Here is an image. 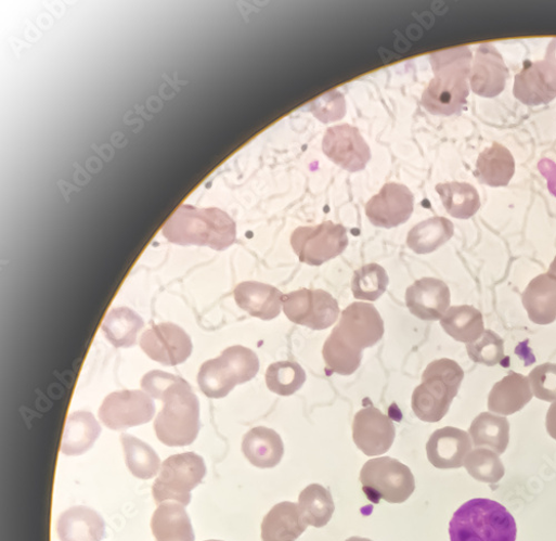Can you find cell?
<instances>
[{
  "label": "cell",
  "instance_id": "b9f144b4",
  "mask_svg": "<svg viewBox=\"0 0 556 541\" xmlns=\"http://www.w3.org/2000/svg\"><path fill=\"white\" fill-rule=\"evenodd\" d=\"M222 356L232 364L236 372L238 385L246 384L256 377L260 370L258 355L243 346L225 349Z\"/></svg>",
  "mask_w": 556,
  "mask_h": 541
},
{
  "label": "cell",
  "instance_id": "ee69618b",
  "mask_svg": "<svg viewBox=\"0 0 556 541\" xmlns=\"http://www.w3.org/2000/svg\"><path fill=\"white\" fill-rule=\"evenodd\" d=\"M310 106L314 116L323 123L344 118L347 113L345 96L337 91H333L321 96Z\"/></svg>",
  "mask_w": 556,
  "mask_h": 541
},
{
  "label": "cell",
  "instance_id": "60d3db41",
  "mask_svg": "<svg viewBox=\"0 0 556 541\" xmlns=\"http://www.w3.org/2000/svg\"><path fill=\"white\" fill-rule=\"evenodd\" d=\"M466 350L470 360L493 366L504 358V342L495 332L486 330L479 340L466 346Z\"/></svg>",
  "mask_w": 556,
  "mask_h": 541
},
{
  "label": "cell",
  "instance_id": "83f0119b",
  "mask_svg": "<svg viewBox=\"0 0 556 541\" xmlns=\"http://www.w3.org/2000/svg\"><path fill=\"white\" fill-rule=\"evenodd\" d=\"M515 173V157L499 143L483 151L478 158L476 176L491 188L507 186Z\"/></svg>",
  "mask_w": 556,
  "mask_h": 541
},
{
  "label": "cell",
  "instance_id": "2e32d148",
  "mask_svg": "<svg viewBox=\"0 0 556 541\" xmlns=\"http://www.w3.org/2000/svg\"><path fill=\"white\" fill-rule=\"evenodd\" d=\"M513 95L529 106L551 103L556 98V67L547 61L527 62L516 76Z\"/></svg>",
  "mask_w": 556,
  "mask_h": 541
},
{
  "label": "cell",
  "instance_id": "ffe728a7",
  "mask_svg": "<svg viewBox=\"0 0 556 541\" xmlns=\"http://www.w3.org/2000/svg\"><path fill=\"white\" fill-rule=\"evenodd\" d=\"M236 305L249 315L270 321L277 318L283 306V294L270 284L245 281L234 289Z\"/></svg>",
  "mask_w": 556,
  "mask_h": 541
},
{
  "label": "cell",
  "instance_id": "d6a6232c",
  "mask_svg": "<svg viewBox=\"0 0 556 541\" xmlns=\"http://www.w3.org/2000/svg\"><path fill=\"white\" fill-rule=\"evenodd\" d=\"M447 212L454 219L467 220L475 217L481 207L479 192L464 182L438 184L436 188Z\"/></svg>",
  "mask_w": 556,
  "mask_h": 541
},
{
  "label": "cell",
  "instance_id": "ba28073f",
  "mask_svg": "<svg viewBox=\"0 0 556 541\" xmlns=\"http://www.w3.org/2000/svg\"><path fill=\"white\" fill-rule=\"evenodd\" d=\"M290 245L302 263L320 267L344 254L349 245L347 229L331 221L299 227L290 236Z\"/></svg>",
  "mask_w": 556,
  "mask_h": 541
},
{
  "label": "cell",
  "instance_id": "e575fe53",
  "mask_svg": "<svg viewBox=\"0 0 556 541\" xmlns=\"http://www.w3.org/2000/svg\"><path fill=\"white\" fill-rule=\"evenodd\" d=\"M120 441L124 449L126 466L140 479H151L157 475L160 460L155 450L132 435L122 434Z\"/></svg>",
  "mask_w": 556,
  "mask_h": 541
},
{
  "label": "cell",
  "instance_id": "74e56055",
  "mask_svg": "<svg viewBox=\"0 0 556 541\" xmlns=\"http://www.w3.org/2000/svg\"><path fill=\"white\" fill-rule=\"evenodd\" d=\"M389 282V275L384 268L376 263L366 265L354 272L353 296L361 301H376L385 294Z\"/></svg>",
  "mask_w": 556,
  "mask_h": 541
},
{
  "label": "cell",
  "instance_id": "277c9868",
  "mask_svg": "<svg viewBox=\"0 0 556 541\" xmlns=\"http://www.w3.org/2000/svg\"><path fill=\"white\" fill-rule=\"evenodd\" d=\"M449 533L451 541H516L518 527L503 505L476 498L455 512Z\"/></svg>",
  "mask_w": 556,
  "mask_h": 541
},
{
  "label": "cell",
  "instance_id": "484cf974",
  "mask_svg": "<svg viewBox=\"0 0 556 541\" xmlns=\"http://www.w3.org/2000/svg\"><path fill=\"white\" fill-rule=\"evenodd\" d=\"M156 541H194L191 519L183 505L163 503L155 511L151 523Z\"/></svg>",
  "mask_w": 556,
  "mask_h": 541
},
{
  "label": "cell",
  "instance_id": "ac0fdd59",
  "mask_svg": "<svg viewBox=\"0 0 556 541\" xmlns=\"http://www.w3.org/2000/svg\"><path fill=\"white\" fill-rule=\"evenodd\" d=\"M508 69L492 44H482L470 69V90L479 96L493 99L505 89Z\"/></svg>",
  "mask_w": 556,
  "mask_h": 541
},
{
  "label": "cell",
  "instance_id": "4fadbf2b",
  "mask_svg": "<svg viewBox=\"0 0 556 541\" xmlns=\"http://www.w3.org/2000/svg\"><path fill=\"white\" fill-rule=\"evenodd\" d=\"M324 154L346 171L364 170L371 159V150L359 129L350 124L329 128L323 139Z\"/></svg>",
  "mask_w": 556,
  "mask_h": 541
},
{
  "label": "cell",
  "instance_id": "d6986e66",
  "mask_svg": "<svg viewBox=\"0 0 556 541\" xmlns=\"http://www.w3.org/2000/svg\"><path fill=\"white\" fill-rule=\"evenodd\" d=\"M469 435L454 427L437 430L426 445L427 458L438 469H457L464 466L465 458L473 451Z\"/></svg>",
  "mask_w": 556,
  "mask_h": 541
},
{
  "label": "cell",
  "instance_id": "8d00e7d4",
  "mask_svg": "<svg viewBox=\"0 0 556 541\" xmlns=\"http://www.w3.org/2000/svg\"><path fill=\"white\" fill-rule=\"evenodd\" d=\"M268 388L283 397L296 394L307 382V373L301 364L293 361H280L271 364L267 371Z\"/></svg>",
  "mask_w": 556,
  "mask_h": 541
},
{
  "label": "cell",
  "instance_id": "836d02e7",
  "mask_svg": "<svg viewBox=\"0 0 556 541\" xmlns=\"http://www.w3.org/2000/svg\"><path fill=\"white\" fill-rule=\"evenodd\" d=\"M468 435L476 447L490 448L500 455L508 446L509 424L501 415L483 412L470 425Z\"/></svg>",
  "mask_w": 556,
  "mask_h": 541
},
{
  "label": "cell",
  "instance_id": "d590c367",
  "mask_svg": "<svg viewBox=\"0 0 556 541\" xmlns=\"http://www.w3.org/2000/svg\"><path fill=\"white\" fill-rule=\"evenodd\" d=\"M298 507L305 521L316 528L326 526L335 511L329 490L319 484L308 486L299 494Z\"/></svg>",
  "mask_w": 556,
  "mask_h": 541
},
{
  "label": "cell",
  "instance_id": "c3c4849f",
  "mask_svg": "<svg viewBox=\"0 0 556 541\" xmlns=\"http://www.w3.org/2000/svg\"><path fill=\"white\" fill-rule=\"evenodd\" d=\"M548 273L556 276V257L554 258L553 262L549 266Z\"/></svg>",
  "mask_w": 556,
  "mask_h": 541
},
{
  "label": "cell",
  "instance_id": "7dc6e473",
  "mask_svg": "<svg viewBox=\"0 0 556 541\" xmlns=\"http://www.w3.org/2000/svg\"><path fill=\"white\" fill-rule=\"evenodd\" d=\"M545 61H547L556 67V38H554L547 47Z\"/></svg>",
  "mask_w": 556,
  "mask_h": 541
},
{
  "label": "cell",
  "instance_id": "7c38bea8",
  "mask_svg": "<svg viewBox=\"0 0 556 541\" xmlns=\"http://www.w3.org/2000/svg\"><path fill=\"white\" fill-rule=\"evenodd\" d=\"M141 348L154 361L167 366L185 362L193 351L188 333L178 324L159 323L143 333Z\"/></svg>",
  "mask_w": 556,
  "mask_h": 541
},
{
  "label": "cell",
  "instance_id": "44dd1931",
  "mask_svg": "<svg viewBox=\"0 0 556 541\" xmlns=\"http://www.w3.org/2000/svg\"><path fill=\"white\" fill-rule=\"evenodd\" d=\"M242 451L253 466L271 469L282 462L284 443L276 431L256 427L244 436Z\"/></svg>",
  "mask_w": 556,
  "mask_h": 541
},
{
  "label": "cell",
  "instance_id": "52a82bcc",
  "mask_svg": "<svg viewBox=\"0 0 556 541\" xmlns=\"http://www.w3.org/2000/svg\"><path fill=\"white\" fill-rule=\"evenodd\" d=\"M205 475L206 465L201 455L185 452L168 456L152 488L155 503L160 505L172 501L183 506L190 505L191 492Z\"/></svg>",
  "mask_w": 556,
  "mask_h": 541
},
{
  "label": "cell",
  "instance_id": "5b68a950",
  "mask_svg": "<svg viewBox=\"0 0 556 541\" xmlns=\"http://www.w3.org/2000/svg\"><path fill=\"white\" fill-rule=\"evenodd\" d=\"M464 379V371L457 362L440 359L431 362L423 372L422 384L412 395V409L424 423L441 422L457 396Z\"/></svg>",
  "mask_w": 556,
  "mask_h": 541
},
{
  "label": "cell",
  "instance_id": "3957f363",
  "mask_svg": "<svg viewBox=\"0 0 556 541\" xmlns=\"http://www.w3.org/2000/svg\"><path fill=\"white\" fill-rule=\"evenodd\" d=\"M163 235L180 245L208 246L224 252L236 241V224L224 211L182 205L163 228Z\"/></svg>",
  "mask_w": 556,
  "mask_h": 541
},
{
  "label": "cell",
  "instance_id": "7a4b0ae2",
  "mask_svg": "<svg viewBox=\"0 0 556 541\" xmlns=\"http://www.w3.org/2000/svg\"><path fill=\"white\" fill-rule=\"evenodd\" d=\"M473 52L456 48L431 55L435 78L422 95V105L437 116H451L462 111L467 102Z\"/></svg>",
  "mask_w": 556,
  "mask_h": 541
},
{
  "label": "cell",
  "instance_id": "6da1fadb",
  "mask_svg": "<svg viewBox=\"0 0 556 541\" xmlns=\"http://www.w3.org/2000/svg\"><path fill=\"white\" fill-rule=\"evenodd\" d=\"M145 394L164 402L154 423L156 436L168 447L192 445L199 433V401L181 377L154 370L142 379Z\"/></svg>",
  "mask_w": 556,
  "mask_h": 541
},
{
  "label": "cell",
  "instance_id": "f35d334b",
  "mask_svg": "<svg viewBox=\"0 0 556 541\" xmlns=\"http://www.w3.org/2000/svg\"><path fill=\"white\" fill-rule=\"evenodd\" d=\"M362 353L347 347L332 332L323 347V359L328 374L351 376L361 365Z\"/></svg>",
  "mask_w": 556,
  "mask_h": 541
},
{
  "label": "cell",
  "instance_id": "9a60e30c",
  "mask_svg": "<svg viewBox=\"0 0 556 541\" xmlns=\"http://www.w3.org/2000/svg\"><path fill=\"white\" fill-rule=\"evenodd\" d=\"M396 426L387 414L370 403L361 409L353 422V440L366 455L387 453L396 440Z\"/></svg>",
  "mask_w": 556,
  "mask_h": 541
},
{
  "label": "cell",
  "instance_id": "603a6c76",
  "mask_svg": "<svg viewBox=\"0 0 556 541\" xmlns=\"http://www.w3.org/2000/svg\"><path fill=\"white\" fill-rule=\"evenodd\" d=\"M522 302L532 322L553 323L556 320V276L547 272L534 278L523 293Z\"/></svg>",
  "mask_w": 556,
  "mask_h": 541
},
{
  "label": "cell",
  "instance_id": "f907efd6",
  "mask_svg": "<svg viewBox=\"0 0 556 541\" xmlns=\"http://www.w3.org/2000/svg\"><path fill=\"white\" fill-rule=\"evenodd\" d=\"M205 541H221V540H212V539H211V540H205Z\"/></svg>",
  "mask_w": 556,
  "mask_h": 541
},
{
  "label": "cell",
  "instance_id": "4dcf8cb0",
  "mask_svg": "<svg viewBox=\"0 0 556 541\" xmlns=\"http://www.w3.org/2000/svg\"><path fill=\"white\" fill-rule=\"evenodd\" d=\"M454 224L447 218L435 217L415 226L408 235V245L417 255H429L449 242Z\"/></svg>",
  "mask_w": 556,
  "mask_h": 541
},
{
  "label": "cell",
  "instance_id": "5bb4252c",
  "mask_svg": "<svg viewBox=\"0 0 556 541\" xmlns=\"http://www.w3.org/2000/svg\"><path fill=\"white\" fill-rule=\"evenodd\" d=\"M413 211L414 195L408 186L395 182L385 184L365 206L370 222L384 229H393L405 223Z\"/></svg>",
  "mask_w": 556,
  "mask_h": 541
},
{
  "label": "cell",
  "instance_id": "1f68e13d",
  "mask_svg": "<svg viewBox=\"0 0 556 541\" xmlns=\"http://www.w3.org/2000/svg\"><path fill=\"white\" fill-rule=\"evenodd\" d=\"M143 327V319L125 307L111 310L102 326L105 337L116 348L133 347Z\"/></svg>",
  "mask_w": 556,
  "mask_h": 541
},
{
  "label": "cell",
  "instance_id": "4316f807",
  "mask_svg": "<svg viewBox=\"0 0 556 541\" xmlns=\"http://www.w3.org/2000/svg\"><path fill=\"white\" fill-rule=\"evenodd\" d=\"M101 433V426L93 413L74 412L66 422L61 450L66 455H80L94 446Z\"/></svg>",
  "mask_w": 556,
  "mask_h": 541
},
{
  "label": "cell",
  "instance_id": "30bf717a",
  "mask_svg": "<svg viewBox=\"0 0 556 541\" xmlns=\"http://www.w3.org/2000/svg\"><path fill=\"white\" fill-rule=\"evenodd\" d=\"M384 321L370 304L355 302L341 312L334 335L347 347L363 352L378 344L384 336Z\"/></svg>",
  "mask_w": 556,
  "mask_h": 541
},
{
  "label": "cell",
  "instance_id": "f546056e",
  "mask_svg": "<svg viewBox=\"0 0 556 541\" xmlns=\"http://www.w3.org/2000/svg\"><path fill=\"white\" fill-rule=\"evenodd\" d=\"M197 383L206 397L221 399L230 395L238 385V379L233 366L221 355L202 364Z\"/></svg>",
  "mask_w": 556,
  "mask_h": 541
},
{
  "label": "cell",
  "instance_id": "ab89813d",
  "mask_svg": "<svg viewBox=\"0 0 556 541\" xmlns=\"http://www.w3.org/2000/svg\"><path fill=\"white\" fill-rule=\"evenodd\" d=\"M464 467L469 476L480 482L496 484L505 475L499 454L487 448L470 451L465 458Z\"/></svg>",
  "mask_w": 556,
  "mask_h": 541
},
{
  "label": "cell",
  "instance_id": "681fc988",
  "mask_svg": "<svg viewBox=\"0 0 556 541\" xmlns=\"http://www.w3.org/2000/svg\"><path fill=\"white\" fill-rule=\"evenodd\" d=\"M346 541H373V540L367 539V538H361V537H352V538H349Z\"/></svg>",
  "mask_w": 556,
  "mask_h": 541
},
{
  "label": "cell",
  "instance_id": "8fae6325",
  "mask_svg": "<svg viewBox=\"0 0 556 541\" xmlns=\"http://www.w3.org/2000/svg\"><path fill=\"white\" fill-rule=\"evenodd\" d=\"M155 404L152 398L139 390L111 394L102 403L99 415L112 430H124L145 425L154 418Z\"/></svg>",
  "mask_w": 556,
  "mask_h": 541
},
{
  "label": "cell",
  "instance_id": "7402d4cb",
  "mask_svg": "<svg viewBox=\"0 0 556 541\" xmlns=\"http://www.w3.org/2000/svg\"><path fill=\"white\" fill-rule=\"evenodd\" d=\"M533 398L529 378L517 372H509L496 383L489 395L490 411L509 415L522 410Z\"/></svg>",
  "mask_w": 556,
  "mask_h": 541
},
{
  "label": "cell",
  "instance_id": "7bdbcfd3",
  "mask_svg": "<svg viewBox=\"0 0 556 541\" xmlns=\"http://www.w3.org/2000/svg\"><path fill=\"white\" fill-rule=\"evenodd\" d=\"M533 396L538 399L556 402V364L543 363L534 368L529 376Z\"/></svg>",
  "mask_w": 556,
  "mask_h": 541
},
{
  "label": "cell",
  "instance_id": "cb8c5ba5",
  "mask_svg": "<svg viewBox=\"0 0 556 541\" xmlns=\"http://www.w3.org/2000/svg\"><path fill=\"white\" fill-rule=\"evenodd\" d=\"M57 531L61 541H102L105 523L95 511L78 506L60 516Z\"/></svg>",
  "mask_w": 556,
  "mask_h": 541
},
{
  "label": "cell",
  "instance_id": "f6af8a7d",
  "mask_svg": "<svg viewBox=\"0 0 556 541\" xmlns=\"http://www.w3.org/2000/svg\"><path fill=\"white\" fill-rule=\"evenodd\" d=\"M538 169L547 182L548 192L556 197V164L548 158H543L539 162Z\"/></svg>",
  "mask_w": 556,
  "mask_h": 541
},
{
  "label": "cell",
  "instance_id": "bcb514c9",
  "mask_svg": "<svg viewBox=\"0 0 556 541\" xmlns=\"http://www.w3.org/2000/svg\"><path fill=\"white\" fill-rule=\"evenodd\" d=\"M546 430L556 440V402H554L546 414Z\"/></svg>",
  "mask_w": 556,
  "mask_h": 541
},
{
  "label": "cell",
  "instance_id": "9c48e42d",
  "mask_svg": "<svg viewBox=\"0 0 556 541\" xmlns=\"http://www.w3.org/2000/svg\"><path fill=\"white\" fill-rule=\"evenodd\" d=\"M283 311L289 321L312 330H326L338 319L337 301L326 291L299 288L283 295Z\"/></svg>",
  "mask_w": 556,
  "mask_h": 541
},
{
  "label": "cell",
  "instance_id": "d4e9b609",
  "mask_svg": "<svg viewBox=\"0 0 556 541\" xmlns=\"http://www.w3.org/2000/svg\"><path fill=\"white\" fill-rule=\"evenodd\" d=\"M308 524L297 504L284 502L275 505L262 523L263 541H296Z\"/></svg>",
  "mask_w": 556,
  "mask_h": 541
},
{
  "label": "cell",
  "instance_id": "e0dca14e",
  "mask_svg": "<svg viewBox=\"0 0 556 541\" xmlns=\"http://www.w3.org/2000/svg\"><path fill=\"white\" fill-rule=\"evenodd\" d=\"M406 307L424 321H438L451 308V293L448 284L436 278H423L406 289Z\"/></svg>",
  "mask_w": 556,
  "mask_h": 541
},
{
  "label": "cell",
  "instance_id": "8992f818",
  "mask_svg": "<svg viewBox=\"0 0 556 541\" xmlns=\"http://www.w3.org/2000/svg\"><path fill=\"white\" fill-rule=\"evenodd\" d=\"M360 481L368 501L378 504H403L415 490L411 469L391 456L371 460L363 466Z\"/></svg>",
  "mask_w": 556,
  "mask_h": 541
},
{
  "label": "cell",
  "instance_id": "f1b7e54d",
  "mask_svg": "<svg viewBox=\"0 0 556 541\" xmlns=\"http://www.w3.org/2000/svg\"><path fill=\"white\" fill-rule=\"evenodd\" d=\"M441 325L451 338L466 345L479 340L486 332L483 315L473 306L451 307Z\"/></svg>",
  "mask_w": 556,
  "mask_h": 541
}]
</instances>
